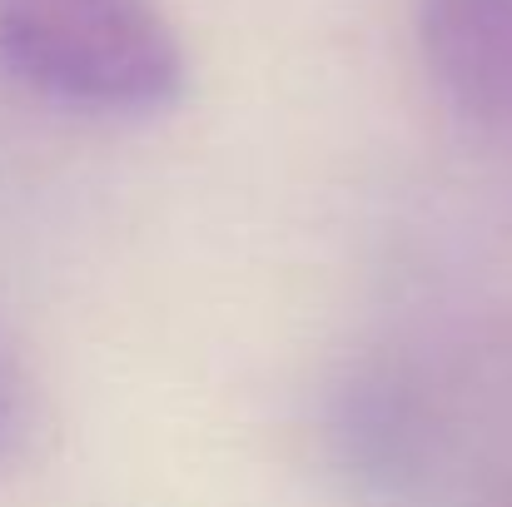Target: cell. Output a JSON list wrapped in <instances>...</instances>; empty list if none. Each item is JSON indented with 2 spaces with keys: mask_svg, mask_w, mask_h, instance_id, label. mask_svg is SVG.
Wrapping results in <instances>:
<instances>
[{
  "mask_svg": "<svg viewBox=\"0 0 512 507\" xmlns=\"http://www.w3.org/2000/svg\"><path fill=\"white\" fill-rule=\"evenodd\" d=\"M0 65L45 100L105 115L160 110L184 85L155 0H0Z\"/></svg>",
  "mask_w": 512,
  "mask_h": 507,
  "instance_id": "obj_1",
  "label": "cell"
},
{
  "mask_svg": "<svg viewBox=\"0 0 512 507\" xmlns=\"http://www.w3.org/2000/svg\"><path fill=\"white\" fill-rule=\"evenodd\" d=\"M418 40L458 115L512 130V0H423Z\"/></svg>",
  "mask_w": 512,
  "mask_h": 507,
  "instance_id": "obj_2",
  "label": "cell"
},
{
  "mask_svg": "<svg viewBox=\"0 0 512 507\" xmlns=\"http://www.w3.org/2000/svg\"><path fill=\"white\" fill-rule=\"evenodd\" d=\"M10 433V378H5V363H0V443Z\"/></svg>",
  "mask_w": 512,
  "mask_h": 507,
  "instance_id": "obj_3",
  "label": "cell"
}]
</instances>
